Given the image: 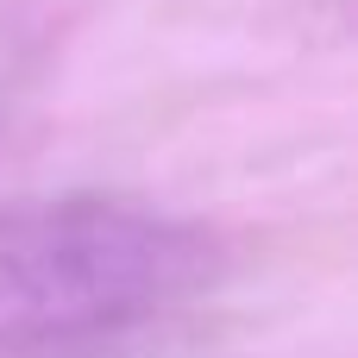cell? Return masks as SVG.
<instances>
[{
  "mask_svg": "<svg viewBox=\"0 0 358 358\" xmlns=\"http://www.w3.org/2000/svg\"><path fill=\"white\" fill-rule=\"evenodd\" d=\"M214 271V233L145 201H0V346H63L151 321L208 289Z\"/></svg>",
  "mask_w": 358,
  "mask_h": 358,
  "instance_id": "6da1fadb",
  "label": "cell"
}]
</instances>
